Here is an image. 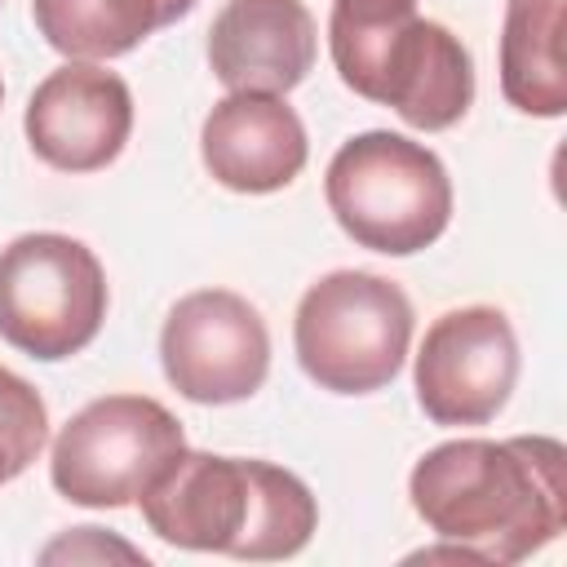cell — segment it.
Listing matches in <instances>:
<instances>
[{
    "label": "cell",
    "instance_id": "cell-3",
    "mask_svg": "<svg viewBox=\"0 0 567 567\" xmlns=\"http://www.w3.org/2000/svg\"><path fill=\"white\" fill-rule=\"evenodd\" d=\"M328 53L341 84L421 133L452 128L474 102L470 49L416 0H332Z\"/></svg>",
    "mask_w": 567,
    "mask_h": 567
},
{
    "label": "cell",
    "instance_id": "cell-5",
    "mask_svg": "<svg viewBox=\"0 0 567 567\" xmlns=\"http://www.w3.org/2000/svg\"><path fill=\"white\" fill-rule=\"evenodd\" d=\"M292 346L301 372L328 394L390 385L412 346L408 292L372 270H332L297 301Z\"/></svg>",
    "mask_w": 567,
    "mask_h": 567
},
{
    "label": "cell",
    "instance_id": "cell-6",
    "mask_svg": "<svg viewBox=\"0 0 567 567\" xmlns=\"http://www.w3.org/2000/svg\"><path fill=\"white\" fill-rule=\"evenodd\" d=\"M106 301V270L89 244L31 230L0 248V337L31 359L80 354L97 337Z\"/></svg>",
    "mask_w": 567,
    "mask_h": 567
},
{
    "label": "cell",
    "instance_id": "cell-1",
    "mask_svg": "<svg viewBox=\"0 0 567 567\" xmlns=\"http://www.w3.org/2000/svg\"><path fill=\"white\" fill-rule=\"evenodd\" d=\"M421 523L478 563H523L567 527V452L549 434L452 439L408 478Z\"/></svg>",
    "mask_w": 567,
    "mask_h": 567
},
{
    "label": "cell",
    "instance_id": "cell-16",
    "mask_svg": "<svg viewBox=\"0 0 567 567\" xmlns=\"http://www.w3.org/2000/svg\"><path fill=\"white\" fill-rule=\"evenodd\" d=\"M0 97H4V84H0Z\"/></svg>",
    "mask_w": 567,
    "mask_h": 567
},
{
    "label": "cell",
    "instance_id": "cell-4",
    "mask_svg": "<svg viewBox=\"0 0 567 567\" xmlns=\"http://www.w3.org/2000/svg\"><path fill=\"white\" fill-rule=\"evenodd\" d=\"M323 195L337 226L372 252L412 257L452 221V182L443 159L403 133L372 128L332 155Z\"/></svg>",
    "mask_w": 567,
    "mask_h": 567
},
{
    "label": "cell",
    "instance_id": "cell-7",
    "mask_svg": "<svg viewBox=\"0 0 567 567\" xmlns=\"http://www.w3.org/2000/svg\"><path fill=\"white\" fill-rule=\"evenodd\" d=\"M186 447L182 421L146 394H102L53 439L49 478L71 505H133Z\"/></svg>",
    "mask_w": 567,
    "mask_h": 567
},
{
    "label": "cell",
    "instance_id": "cell-12",
    "mask_svg": "<svg viewBox=\"0 0 567 567\" xmlns=\"http://www.w3.org/2000/svg\"><path fill=\"white\" fill-rule=\"evenodd\" d=\"M199 155L226 190L270 195L306 168L310 142L301 115L279 93H230L204 115Z\"/></svg>",
    "mask_w": 567,
    "mask_h": 567
},
{
    "label": "cell",
    "instance_id": "cell-11",
    "mask_svg": "<svg viewBox=\"0 0 567 567\" xmlns=\"http://www.w3.org/2000/svg\"><path fill=\"white\" fill-rule=\"evenodd\" d=\"M319 53V27L301 0H226L208 27V66L230 93H288Z\"/></svg>",
    "mask_w": 567,
    "mask_h": 567
},
{
    "label": "cell",
    "instance_id": "cell-2",
    "mask_svg": "<svg viewBox=\"0 0 567 567\" xmlns=\"http://www.w3.org/2000/svg\"><path fill=\"white\" fill-rule=\"evenodd\" d=\"M137 501L159 540L248 563L292 558L319 527V505L292 470L190 447H182Z\"/></svg>",
    "mask_w": 567,
    "mask_h": 567
},
{
    "label": "cell",
    "instance_id": "cell-13",
    "mask_svg": "<svg viewBox=\"0 0 567 567\" xmlns=\"http://www.w3.org/2000/svg\"><path fill=\"white\" fill-rule=\"evenodd\" d=\"M563 13L567 0H505L501 93L523 115L558 120L567 111Z\"/></svg>",
    "mask_w": 567,
    "mask_h": 567
},
{
    "label": "cell",
    "instance_id": "cell-8",
    "mask_svg": "<svg viewBox=\"0 0 567 567\" xmlns=\"http://www.w3.org/2000/svg\"><path fill=\"white\" fill-rule=\"evenodd\" d=\"M168 385L190 403H239L270 372V332L257 306L230 288L186 292L159 328Z\"/></svg>",
    "mask_w": 567,
    "mask_h": 567
},
{
    "label": "cell",
    "instance_id": "cell-14",
    "mask_svg": "<svg viewBox=\"0 0 567 567\" xmlns=\"http://www.w3.org/2000/svg\"><path fill=\"white\" fill-rule=\"evenodd\" d=\"M190 9L195 0H31L44 44L71 62L124 58L151 31L186 18Z\"/></svg>",
    "mask_w": 567,
    "mask_h": 567
},
{
    "label": "cell",
    "instance_id": "cell-15",
    "mask_svg": "<svg viewBox=\"0 0 567 567\" xmlns=\"http://www.w3.org/2000/svg\"><path fill=\"white\" fill-rule=\"evenodd\" d=\"M49 443V408L40 390L18 377L13 368H0V487L13 483Z\"/></svg>",
    "mask_w": 567,
    "mask_h": 567
},
{
    "label": "cell",
    "instance_id": "cell-9",
    "mask_svg": "<svg viewBox=\"0 0 567 567\" xmlns=\"http://www.w3.org/2000/svg\"><path fill=\"white\" fill-rule=\"evenodd\" d=\"M416 403L434 425H487L518 381V337L505 310L461 306L425 328L416 350Z\"/></svg>",
    "mask_w": 567,
    "mask_h": 567
},
{
    "label": "cell",
    "instance_id": "cell-10",
    "mask_svg": "<svg viewBox=\"0 0 567 567\" xmlns=\"http://www.w3.org/2000/svg\"><path fill=\"white\" fill-rule=\"evenodd\" d=\"M22 128L49 168L97 173L124 151L133 133V93L97 62H66L35 84Z\"/></svg>",
    "mask_w": 567,
    "mask_h": 567
}]
</instances>
